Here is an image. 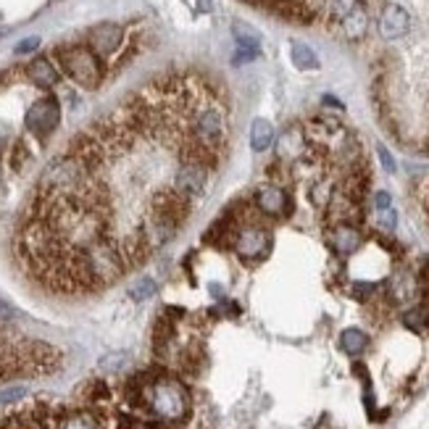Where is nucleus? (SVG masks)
I'll list each match as a JSON object with an SVG mask.
<instances>
[{"mask_svg": "<svg viewBox=\"0 0 429 429\" xmlns=\"http://www.w3.org/2000/svg\"><path fill=\"white\" fill-rule=\"evenodd\" d=\"M142 401L164 421H182L190 413V392L185 390L182 382L168 379V377L142 384Z\"/></svg>", "mask_w": 429, "mask_h": 429, "instance_id": "obj_1", "label": "nucleus"}, {"mask_svg": "<svg viewBox=\"0 0 429 429\" xmlns=\"http://www.w3.org/2000/svg\"><path fill=\"white\" fill-rule=\"evenodd\" d=\"M56 58L64 74L84 90H95L103 82V58L90 45H64L56 50Z\"/></svg>", "mask_w": 429, "mask_h": 429, "instance_id": "obj_2", "label": "nucleus"}, {"mask_svg": "<svg viewBox=\"0 0 429 429\" xmlns=\"http://www.w3.org/2000/svg\"><path fill=\"white\" fill-rule=\"evenodd\" d=\"M211 171L205 164L193 159L177 161L174 171H171V185L177 187L182 195H187L190 200H200L211 187Z\"/></svg>", "mask_w": 429, "mask_h": 429, "instance_id": "obj_3", "label": "nucleus"}, {"mask_svg": "<svg viewBox=\"0 0 429 429\" xmlns=\"http://www.w3.org/2000/svg\"><path fill=\"white\" fill-rule=\"evenodd\" d=\"M232 248L243 261H248V263L263 261L271 251V234L266 227L256 224V222H251V224H240L232 237Z\"/></svg>", "mask_w": 429, "mask_h": 429, "instance_id": "obj_4", "label": "nucleus"}, {"mask_svg": "<svg viewBox=\"0 0 429 429\" xmlns=\"http://www.w3.org/2000/svg\"><path fill=\"white\" fill-rule=\"evenodd\" d=\"M58 122H61V103L53 98V95H45L29 105L27 111V132L35 137V140H47L53 132H56Z\"/></svg>", "mask_w": 429, "mask_h": 429, "instance_id": "obj_5", "label": "nucleus"}, {"mask_svg": "<svg viewBox=\"0 0 429 429\" xmlns=\"http://www.w3.org/2000/svg\"><path fill=\"white\" fill-rule=\"evenodd\" d=\"M256 211L266 216H290L292 214V200L280 185H263L256 193Z\"/></svg>", "mask_w": 429, "mask_h": 429, "instance_id": "obj_6", "label": "nucleus"}, {"mask_svg": "<svg viewBox=\"0 0 429 429\" xmlns=\"http://www.w3.org/2000/svg\"><path fill=\"white\" fill-rule=\"evenodd\" d=\"M308 137L300 127H290L285 130L280 140H277V161L280 164H298V161L306 159L308 153Z\"/></svg>", "mask_w": 429, "mask_h": 429, "instance_id": "obj_7", "label": "nucleus"}, {"mask_svg": "<svg viewBox=\"0 0 429 429\" xmlns=\"http://www.w3.org/2000/svg\"><path fill=\"white\" fill-rule=\"evenodd\" d=\"M411 29V13L398 3L384 6L382 16H379V35L384 40H401L408 35Z\"/></svg>", "mask_w": 429, "mask_h": 429, "instance_id": "obj_8", "label": "nucleus"}, {"mask_svg": "<svg viewBox=\"0 0 429 429\" xmlns=\"http://www.w3.org/2000/svg\"><path fill=\"white\" fill-rule=\"evenodd\" d=\"M122 45V27L119 24H101L90 32V47L98 56H111Z\"/></svg>", "mask_w": 429, "mask_h": 429, "instance_id": "obj_9", "label": "nucleus"}, {"mask_svg": "<svg viewBox=\"0 0 429 429\" xmlns=\"http://www.w3.org/2000/svg\"><path fill=\"white\" fill-rule=\"evenodd\" d=\"M340 32H343V38L350 40V42H358V40L366 38V32H369V8H366V3H358L350 13H348L345 19L337 24Z\"/></svg>", "mask_w": 429, "mask_h": 429, "instance_id": "obj_10", "label": "nucleus"}, {"mask_svg": "<svg viewBox=\"0 0 429 429\" xmlns=\"http://www.w3.org/2000/svg\"><path fill=\"white\" fill-rule=\"evenodd\" d=\"M329 243L340 256H350L361 245V232L353 224H335L329 229Z\"/></svg>", "mask_w": 429, "mask_h": 429, "instance_id": "obj_11", "label": "nucleus"}, {"mask_svg": "<svg viewBox=\"0 0 429 429\" xmlns=\"http://www.w3.org/2000/svg\"><path fill=\"white\" fill-rule=\"evenodd\" d=\"M27 76H29V82H35L38 87L47 90V87H53V84L58 82V69L53 66L50 58L40 56L27 66Z\"/></svg>", "mask_w": 429, "mask_h": 429, "instance_id": "obj_12", "label": "nucleus"}, {"mask_svg": "<svg viewBox=\"0 0 429 429\" xmlns=\"http://www.w3.org/2000/svg\"><path fill=\"white\" fill-rule=\"evenodd\" d=\"M274 145V127L266 119H256L251 127V148L256 153H263Z\"/></svg>", "mask_w": 429, "mask_h": 429, "instance_id": "obj_13", "label": "nucleus"}, {"mask_svg": "<svg viewBox=\"0 0 429 429\" xmlns=\"http://www.w3.org/2000/svg\"><path fill=\"white\" fill-rule=\"evenodd\" d=\"M358 3H364V0H327V6H324L327 21L332 24V27H337V24L345 19L348 13H350V11H353Z\"/></svg>", "mask_w": 429, "mask_h": 429, "instance_id": "obj_14", "label": "nucleus"}, {"mask_svg": "<svg viewBox=\"0 0 429 429\" xmlns=\"http://www.w3.org/2000/svg\"><path fill=\"white\" fill-rule=\"evenodd\" d=\"M56 429H98V421L90 411H76V413H64Z\"/></svg>", "mask_w": 429, "mask_h": 429, "instance_id": "obj_15", "label": "nucleus"}, {"mask_svg": "<svg viewBox=\"0 0 429 429\" xmlns=\"http://www.w3.org/2000/svg\"><path fill=\"white\" fill-rule=\"evenodd\" d=\"M234 40H237V47H245V50H256L258 53V47H261V38H258V32L243 21H234Z\"/></svg>", "mask_w": 429, "mask_h": 429, "instance_id": "obj_16", "label": "nucleus"}, {"mask_svg": "<svg viewBox=\"0 0 429 429\" xmlns=\"http://www.w3.org/2000/svg\"><path fill=\"white\" fill-rule=\"evenodd\" d=\"M292 64L298 66L300 72H314V69H319V58L316 53L311 50L308 45H303V42H292Z\"/></svg>", "mask_w": 429, "mask_h": 429, "instance_id": "obj_17", "label": "nucleus"}, {"mask_svg": "<svg viewBox=\"0 0 429 429\" xmlns=\"http://www.w3.org/2000/svg\"><path fill=\"white\" fill-rule=\"evenodd\" d=\"M340 345H343L345 353L358 355V353H364L366 350L369 337H366V332H361V329H345V332L340 335Z\"/></svg>", "mask_w": 429, "mask_h": 429, "instance_id": "obj_18", "label": "nucleus"}, {"mask_svg": "<svg viewBox=\"0 0 429 429\" xmlns=\"http://www.w3.org/2000/svg\"><path fill=\"white\" fill-rule=\"evenodd\" d=\"M156 290H159V287H156V282L150 280V277H142V280L132 287V298H135V300H148V298H153V295H156Z\"/></svg>", "mask_w": 429, "mask_h": 429, "instance_id": "obj_19", "label": "nucleus"}, {"mask_svg": "<svg viewBox=\"0 0 429 429\" xmlns=\"http://www.w3.org/2000/svg\"><path fill=\"white\" fill-rule=\"evenodd\" d=\"M24 395H27V387H24V384H11V387H3V390H0V406L13 403V401H21Z\"/></svg>", "mask_w": 429, "mask_h": 429, "instance_id": "obj_20", "label": "nucleus"}, {"mask_svg": "<svg viewBox=\"0 0 429 429\" xmlns=\"http://www.w3.org/2000/svg\"><path fill=\"white\" fill-rule=\"evenodd\" d=\"M377 222L384 227V229H395V222H398V214H395V208H379L377 211Z\"/></svg>", "mask_w": 429, "mask_h": 429, "instance_id": "obj_21", "label": "nucleus"}, {"mask_svg": "<svg viewBox=\"0 0 429 429\" xmlns=\"http://www.w3.org/2000/svg\"><path fill=\"white\" fill-rule=\"evenodd\" d=\"M374 285H369V282H355L353 285V298H358V300H366L369 295H374Z\"/></svg>", "mask_w": 429, "mask_h": 429, "instance_id": "obj_22", "label": "nucleus"}, {"mask_svg": "<svg viewBox=\"0 0 429 429\" xmlns=\"http://www.w3.org/2000/svg\"><path fill=\"white\" fill-rule=\"evenodd\" d=\"M392 205V198H390V193H384V190H379L377 195H374V208L379 211V208H390Z\"/></svg>", "mask_w": 429, "mask_h": 429, "instance_id": "obj_23", "label": "nucleus"}, {"mask_svg": "<svg viewBox=\"0 0 429 429\" xmlns=\"http://www.w3.org/2000/svg\"><path fill=\"white\" fill-rule=\"evenodd\" d=\"M40 40L38 38H29V40H21L19 45H16V53H32V50H38Z\"/></svg>", "mask_w": 429, "mask_h": 429, "instance_id": "obj_24", "label": "nucleus"}, {"mask_svg": "<svg viewBox=\"0 0 429 429\" xmlns=\"http://www.w3.org/2000/svg\"><path fill=\"white\" fill-rule=\"evenodd\" d=\"M379 159H382V166H384V171H395V161H392V156L387 153V148L384 145H379Z\"/></svg>", "mask_w": 429, "mask_h": 429, "instance_id": "obj_25", "label": "nucleus"}, {"mask_svg": "<svg viewBox=\"0 0 429 429\" xmlns=\"http://www.w3.org/2000/svg\"><path fill=\"white\" fill-rule=\"evenodd\" d=\"M211 8V0H200V11H208Z\"/></svg>", "mask_w": 429, "mask_h": 429, "instance_id": "obj_26", "label": "nucleus"}]
</instances>
